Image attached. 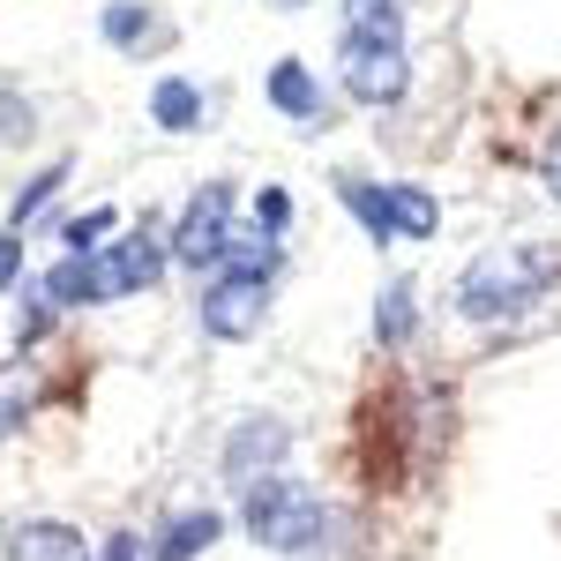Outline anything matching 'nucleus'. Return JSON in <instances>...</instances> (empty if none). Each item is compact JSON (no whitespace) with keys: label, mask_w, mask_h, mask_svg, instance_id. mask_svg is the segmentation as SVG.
I'll list each match as a JSON object with an SVG mask.
<instances>
[{"label":"nucleus","mask_w":561,"mask_h":561,"mask_svg":"<svg viewBox=\"0 0 561 561\" xmlns=\"http://www.w3.org/2000/svg\"><path fill=\"white\" fill-rule=\"evenodd\" d=\"M539 277H547V255H479L465 277H457V307L472 322H502V314H524L539 300Z\"/></svg>","instance_id":"nucleus-2"},{"label":"nucleus","mask_w":561,"mask_h":561,"mask_svg":"<svg viewBox=\"0 0 561 561\" xmlns=\"http://www.w3.org/2000/svg\"><path fill=\"white\" fill-rule=\"evenodd\" d=\"M382 210H389V240H427L442 225V203L427 187H382Z\"/></svg>","instance_id":"nucleus-8"},{"label":"nucleus","mask_w":561,"mask_h":561,"mask_svg":"<svg viewBox=\"0 0 561 561\" xmlns=\"http://www.w3.org/2000/svg\"><path fill=\"white\" fill-rule=\"evenodd\" d=\"M232 195L225 187H203L187 210H180V232H173V255L195 262V270H210V262H225V248H232Z\"/></svg>","instance_id":"nucleus-5"},{"label":"nucleus","mask_w":561,"mask_h":561,"mask_svg":"<svg viewBox=\"0 0 561 561\" xmlns=\"http://www.w3.org/2000/svg\"><path fill=\"white\" fill-rule=\"evenodd\" d=\"M158 270H165V248H158L150 232H128L121 248L90 255V300H128V293H150V285H158Z\"/></svg>","instance_id":"nucleus-4"},{"label":"nucleus","mask_w":561,"mask_h":561,"mask_svg":"<svg viewBox=\"0 0 561 561\" xmlns=\"http://www.w3.org/2000/svg\"><path fill=\"white\" fill-rule=\"evenodd\" d=\"M412 83L404 68V38H352L345 31V90L359 105H397Z\"/></svg>","instance_id":"nucleus-3"},{"label":"nucleus","mask_w":561,"mask_h":561,"mask_svg":"<svg viewBox=\"0 0 561 561\" xmlns=\"http://www.w3.org/2000/svg\"><path fill=\"white\" fill-rule=\"evenodd\" d=\"M345 203L359 210V225L375 232V240H389V210H382V187H367V180H345Z\"/></svg>","instance_id":"nucleus-16"},{"label":"nucleus","mask_w":561,"mask_h":561,"mask_svg":"<svg viewBox=\"0 0 561 561\" xmlns=\"http://www.w3.org/2000/svg\"><path fill=\"white\" fill-rule=\"evenodd\" d=\"M255 217L270 225V232H277V225L293 217V195H285V187H262V195H255Z\"/></svg>","instance_id":"nucleus-20"},{"label":"nucleus","mask_w":561,"mask_h":561,"mask_svg":"<svg viewBox=\"0 0 561 561\" xmlns=\"http://www.w3.org/2000/svg\"><path fill=\"white\" fill-rule=\"evenodd\" d=\"M15 262H23V232H8V240H0V285L15 277Z\"/></svg>","instance_id":"nucleus-22"},{"label":"nucleus","mask_w":561,"mask_h":561,"mask_svg":"<svg viewBox=\"0 0 561 561\" xmlns=\"http://www.w3.org/2000/svg\"><path fill=\"white\" fill-rule=\"evenodd\" d=\"M60 180H68V165H53V173H38V180H31V187H23V195H15V232H23V217L38 210V203H45V195H53V187H60Z\"/></svg>","instance_id":"nucleus-19"},{"label":"nucleus","mask_w":561,"mask_h":561,"mask_svg":"<svg viewBox=\"0 0 561 561\" xmlns=\"http://www.w3.org/2000/svg\"><path fill=\"white\" fill-rule=\"evenodd\" d=\"M31 397H38V382L23 375V367H0V434L15 427L23 412H31Z\"/></svg>","instance_id":"nucleus-14"},{"label":"nucleus","mask_w":561,"mask_h":561,"mask_svg":"<svg viewBox=\"0 0 561 561\" xmlns=\"http://www.w3.org/2000/svg\"><path fill=\"white\" fill-rule=\"evenodd\" d=\"M105 38H113V45L150 38V15H142V8H128V0H121V8H105Z\"/></svg>","instance_id":"nucleus-18"},{"label":"nucleus","mask_w":561,"mask_h":561,"mask_svg":"<svg viewBox=\"0 0 561 561\" xmlns=\"http://www.w3.org/2000/svg\"><path fill=\"white\" fill-rule=\"evenodd\" d=\"M8 554L15 561H90V547H83V531H68V524H23L8 539Z\"/></svg>","instance_id":"nucleus-9"},{"label":"nucleus","mask_w":561,"mask_h":561,"mask_svg":"<svg viewBox=\"0 0 561 561\" xmlns=\"http://www.w3.org/2000/svg\"><path fill=\"white\" fill-rule=\"evenodd\" d=\"M142 554V539H135V531H113V539H105V554L98 561H135Z\"/></svg>","instance_id":"nucleus-21"},{"label":"nucleus","mask_w":561,"mask_h":561,"mask_svg":"<svg viewBox=\"0 0 561 561\" xmlns=\"http://www.w3.org/2000/svg\"><path fill=\"white\" fill-rule=\"evenodd\" d=\"M217 531H225V524H217L210 510H195V517H173V524H165V539H158V554H150V561H195V554H203V547L217 539Z\"/></svg>","instance_id":"nucleus-12"},{"label":"nucleus","mask_w":561,"mask_h":561,"mask_svg":"<svg viewBox=\"0 0 561 561\" xmlns=\"http://www.w3.org/2000/svg\"><path fill=\"white\" fill-rule=\"evenodd\" d=\"M90 300V255H68L45 277V307H83Z\"/></svg>","instance_id":"nucleus-13"},{"label":"nucleus","mask_w":561,"mask_h":561,"mask_svg":"<svg viewBox=\"0 0 561 561\" xmlns=\"http://www.w3.org/2000/svg\"><path fill=\"white\" fill-rule=\"evenodd\" d=\"M150 113H158V128L187 135V128H203V121H210V98L187 83V76H165V83H158V98H150Z\"/></svg>","instance_id":"nucleus-10"},{"label":"nucleus","mask_w":561,"mask_h":561,"mask_svg":"<svg viewBox=\"0 0 561 561\" xmlns=\"http://www.w3.org/2000/svg\"><path fill=\"white\" fill-rule=\"evenodd\" d=\"M375 322H382L389 345H404V337H412V293H404V285H389V300H382V314H375Z\"/></svg>","instance_id":"nucleus-17"},{"label":"nucleus","mask_w":561,"mask_h":561,"mask_svg":"<svg viewBox=\"0 0 561 561\" xmlns=\"http://www.w3.org/2000/svg\"><path fill=\"white\" fill-rule=\"evenodd\" d=\"M285 442H293V434H285V420H240V427H232V442H225V479L248 494L255 479L277 472Z\"/></svg>","instance_id":"nucleus-7"},{"label":"nucleus","mask_w":561,"mask_h":561,"mask_svg":"<svg viewBox=\"0 0 561 561\" xmlns=\"http://www.w3.org/2000/svg\"><path fill=\"white\" fill-rule=\"evenodd\" d=\"M277 8H300V0H277Z\"/></svg>","instance_id":"nucleus-24"},{"label":"nucleus","mask_w":561,"mask_h":561,"mask_svg":"<svg viewBox=\"0 0 561 561\" xmlns=\"http://www.w3.org/2000/svg\"><path fill=\"white\" fill-rule=\"evenodd\" d=\"M270 98H277V113H293V121H322V90L307 76L300 60H277L270 68Z\"/></svg>","instance_id":"nucleus-11"},{"label":"nucleus","mask_w":561,"mask_h":561,"mask_svg":"<svg viewBox=\"0 0 561 561\" xmlns=\"http://www.w3.org/2000/svg\"><path fill=\"white\" fill-rule=\"evenodd\" d=\"M547 187L561 195V142H554V158H547Z\"/></svg>","instance_id":"nucleus-23"},{"label":"nucleus","mask_w":561,"mask_h":561,"mask_svg":"<svg viewBox=\"0 0 561 561\" xmlns=\"http://www.w3.org/2000/svg\"><path fill=\"white\" fill-rule=\"evenodd\" d=\"M262 307H270V293H262V277H217L210 293H203V330L210 337H255L262 330Z\"/></svg>","instance_id":"nucleus-6"},{"label":"nucleus","mask_w":561,"mask_h":561,"mask_svg":"<svg viewBox=\"0 0 561 561\" xmlns=\"http://www.w3.org/2000/svg\"><path fill=\"white\" fill-rule=\"evenodd\" d=\"M105 232H113V210H83V217H68V225H60V240H68V255H90V248H98Z\"/></svg>","instance_id":"nucleus-15"},{"label":"nucleus","mask_w":561,"mask_h":561,"mask_svg":"<svg viewBox=\"0 0 561 561\" xmlns=\"http://www.w3.org/2000/svg\"><path fill=\"white\" fill-rule=\"evenodd\" d=\"M240 517H248V531H255L262 547H277V554H307L314 539H322V502L307 494L300 479H285V472H270L248 486V502H240Z\"/></svg>","instance_id":"nucleus-1"}]
</instances>
